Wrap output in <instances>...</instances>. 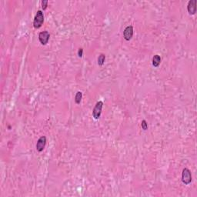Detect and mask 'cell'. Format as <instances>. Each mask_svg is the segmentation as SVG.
<instances>
[{"instance_id":"obj_1","label":"cell","mask_w":197,"mask_h":197,"mask_svg":"<svg viewBox=\"0 0 197 197\" xmlns=\"http://www.w3.org/2000/svg\"><path fill=\"white\" fill-rule=\"evenodd\" d=\"M44 22V16H43V12L41 10H39L36 12V15L34 18V21H33V26L36 29H39L42 26V25L43 24Z\"/></svg>"},{"instance_id":"obj_2","label":"cell","mask_w":197,"mask_h":197,"mask_svg":"<svg viewBox=\"0 0 197 197\" xmlns=\"http://www.w3.org/2000/svg\"><path fill=\"white\" fill-rule=\"evenodd\" d=\"M182 181L184 184L188 185L192 182V173L189 169H185L182 170Z\"/></svg>"},{"instance_id":"obj_3","label":"cell","mask_w":197,"mask_h":197,"mask_svg":"<svg viewBox=\"0 0 197 197\" xmlns=\"http://www.w3.org/2000/svg\"><path fill=\"white\" fill-rule=\"evenodd\" d=\"M102 106H103V102L102 101H98L96 104H95V107H94L93 110H92V116H93L94 119H98L100 117L101 113H102Z\"/></svg>"},{"instance_id":"obj_4","label":"cell","mask_w":197,"mask_h":197,"mask_svg":"<svg viewBox=\"0 0 197 197\" xmlns=\"http://www.w3.org/2000/svg\"><path fill=\"white\" fill-rule=\"evenodd\" d=\"M49 37H50V34L48 31L41 32L39 34V39H40V42L42 45L47 44L49 40Z\"/></svg>"},{"instance_id":"obj_5","label":"cell","mask_w":197,"mask_h":197,"mask_svg":"<svg viewBox=\"0 0 197 197\" xmlns=\"http://www.w3.org/2000/svg\"><path fill=\"white\" fill-rule=\"evenodd\" d=\"M46 143V137L45 136L40 137L36 143V150L38 152H42L44 150Z\"/></svg>"},{"instance_id":"obj_6","label":"cell","mask_w":197,"mask_h":197,"mask_svg":"<svg viewBox=\"0 0 197 197\" xmlns=\"http://www.w3.org/2000/svg\"><path fill=\"white\" fill-rule=\"evenodd\" d=\"M133 36V27L132 26H129L125 29L124 32H123V36L124 39L127 41L130 40Z\"/></svg>"},{"instance_id":"obj_7","label":"cell","mask_w":197,"mask_h":197,"mask_svg":"<svg viewBox=\"0 0 197 197\" xmlns=\"http://www.w3.org/2000/svg\"><path fill=\"white\" fill-rule=\"evenodd\" d=\"M187 9L190 15H194L196 12V0H190V1H189Z\"/></svg>"},{"instance_id":"obj_8","label":"cell","mask_w":197,"mask_h":197,"mask_svg":"<svg viewBox=\"0 0 197 197\" xmlns=\"http://www.w3.org/2000/svg\"><path fill=\"white\" fill-rule=\"evenodd\" d=\"M161 63V57L159 55H155L153 58V65L154 67H158Z\"/></svg>"},{"instance_id":"obj_9","label":"cell","mask_w":197,"mask_h":197,"mask_svg":"<svg viewBox=\"0 0 197 197\" xmlns=\"http://www.w3.org/2000/svg\"><path fill=\"white\" fill-rule=\"evenodd\" d=\"M82 93L81 92H77L76 94V96H75V102L77 104L80 103L81 100H82Z\"/></svg>"},{"instance_id":"obj_10","label":"cell","mask_w":197,"mask_h":197,"mask_svg":"<svg viewBox=\"0 0 197 197\" xmlns=\"http://www.w3.org/2000/svg\"><path fill=\"white\" fill-rule=\"evenodd\" d=\"M105 55L101 54L98 58V64L99 65V66H102V65L104 64V63H105Z\"/></svg>"},{"instance_id":"obj_11","label":"cell","mask_w":197,"mask_h":197,"mask_svg":"<svg viewBox=\"0 0 197 197\" xmlns=\"http://www.w3.org/2000/svg\"><path fill=\"white\" fill-rule=\"evenodd\" d=\"M141 126H142V128H143V130H147V129H148V123H147V122L146 121V120H143V121H142Z\"/></svg>"},{"instance_id":"obj_12","label":"cell","mask_w":197,"mask_h":197,"mask_svg":"<svg viewBox=\"0 0 197 197\" xmlns=\"http://www.w3.org/2000/svg\"><path fill=\"white\" fill-rule=\"evenodd\" d=\"M48 6V1L47 0H43V2H42V7H43V9L45 10L46 9Z\"/></svg>"},{"instance_id":"obj_13","label":"cell","mask_w":197,"mask_h":197,"mask_svg":"<svg viewBox=\"0 0 197 197\" xmlns=\"http://www.w3.org/2000/svg\"><path fill=\"white\" fill-rule=\"evenodd\" d=\"M82 55H83V49L80 48V49H79V51H78V56H79V57H82Z\"/></svg>"}]
</instances>
